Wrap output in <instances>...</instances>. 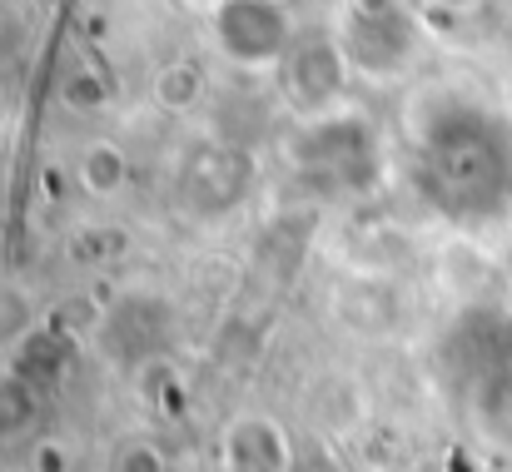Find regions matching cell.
I'll use <instances>...</instances> for the list:
<instances>
[{
	"mask_svg": "<svg viewBox=\"0 0 512 472\" xmlns=\"http://www.w3.org/2000/svg\"><path fill=\"white\" fill-rule=\"evenodd\" d=\"M343 80H348V55H343V45L324 40V35L294 40V50H289L284 65H279L284 100H289L299 115H324V120H329L343 95Z\"/></svg>",
	"mask_w": 512,
	"mask_h": 472,
	"instance_id": "cell-4",
	"label": "cell"
},
{
	"mask_svg": "<svg viewBox=\"0 0 512 472\" xmlns=\"http://www.w3.org/2000/svg\"><path fill=\"white\" fill-rule=\"evenodd\" d=\"M299 164L324 189H363L373 179V135L348 115H329L299 140Z\"/></svg>",
	"mask_w": 512,
	"mask_h": 472,
	"instance_id": "cell-3",
	"label": "cell"
},
{
	"mask_svg": "<svg viewBox=\"0 0 512 472\" xmlns=\"http://www.w3.org/2000/svg\"><path fill=\"white\" fill-rule=\"evenodd\" d=\"M428 194L453 214H488L512 194V140L478 105H443L418 135Z\"/></svg>",
	"mask_w": 512,
	"mask_h": 472,
	"instance_id": "cell-1",
	"label": "cell"
},
{
	"mask_svg": "<svg viewBox=\"0 0 512 472\" xmlns=\"http://www.w3.org/2000/svg\"><path fill=\"white\" fill-rule=\"evenodd\" d=\"M214 35L219 50L239 65H284V55L294 50V15L279 0H229L214 10Z\"/></svg>",
	"mask_w": 512,
	"mask_h": 472,
	"instance_id": "cell-2",
	"label": "cell"
},
{
	"mask_svg": "<svg viewBox=\"0 0 512 472\" xmlns=\"http://www.w3.org/2000/svg\"><path fill=\"white\" fill-rule=\"evenodd\" d=\"M65 100H70L75 110H90V105H100V100H105V85L85 70V75H75V80L65 85Z\"/></svg>",
	"mask_w": 512,
	"mask_h": 472,
	"instance_id": "cell-9",
	"label": "cell"
},
{
	"mask_svg": "<svg viewBox=\"0 0 512 472\" xmlns=\"http://www.w3.org/2000/svg\"><path fill=\"white\" fill-rule=\"evenodd\" d=\"M443 5H473V0H443Z\"/></svg>",
	"mask_w": 512,
	"mask_h": 472,
	"instance_id": "cell-11",
	"label": "cell"
},
{
	"mask_svg": "<svg viewBox=\"0 0 512 472\" xmlns=\"http://www.w3.org/2000/svg\"><path fill=\"white\" fill-rule=\"evenodd\" d=\"M189 5H214V10H219V5H229V0H189Z\"/></svg>",
	"mask_w": 512,
	"mask_h": 472,
	"instance_id": "cell-10",
	"label": "cell"
},
{
	"mask_svg": "<svg viewBox=\"0 0 512 472\" xmlns=\"http://www.w3.org/2000/svg\"><path fill=\"white\" fill-rule=\"evenodd\" d=\"M25 40V10L15 0H0V55H10Z\"/></svg>",
	"mask_w": 512,
	"mask_h": 472,
	"instance_id": "cell-8",
	"label": "cell"
},
{
	"mask_svg": "<svg viewBox=\"0 0 512 472\" xmlns=\"http://www.w3.org/2000/svg\"><path fill=\"white\" fill-rule=\"evenodd\" d=\"M249 179H254V164L239 150H229V145H194L189 159H184V169H179V189H184V199L199 214L234 209L244 199Z\"/></svg>",
	"mask_w": 512,
	"mask_h": 472,
	"instance_id": "cell-6",
	"label": "cell"
},
{
	"mask_svg": "<svg viewBox=\"0 0 512 472\" xmlns=\"http://www.w3.org/2000/svg\"><path fill=\"white\" fill-rule=\"evenodd\" d=\"M80 174H85V184L95 189V194H110V189H120V174H125V164L120 155L110 150V145H95L85 164H80Z\"/></svg>",
	"mask_w": 512,
	"mask_h": 472,
	"instance_id": "cell-7",
	"label": "cell"
},
{
	"mask_svg": "<svg viewBox=\"0 0 512 472\" xmlns=\"http://www.w3.org/2000/svg\"><path fill=\"white\" fill-rule=\"evenodd\" d=\"M343 55L353 70H368V75H398L413 55V20L393 5V0H363L353 25H348V40H343Z\"/></svg>",
	"mask_w": 512,
	"mask_h": 472,
	"instance_id": "cell-5",
	"label": "cell"
}]
</instances>
